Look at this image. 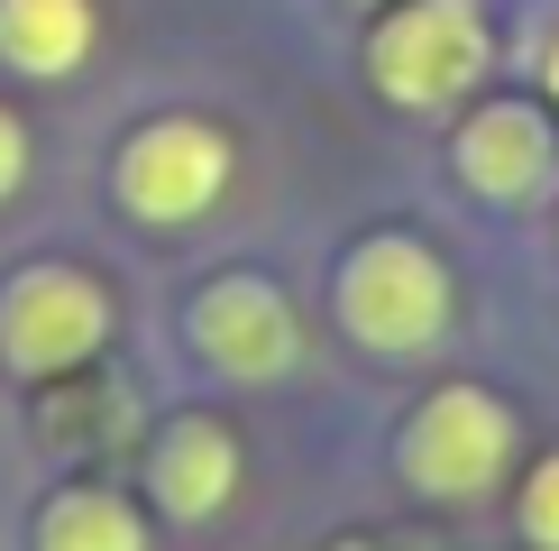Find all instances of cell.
I'll list each match as a JSON object with an SVG mask.
<instances>
[{
    "instance_id": "obj_1",
    "label": "cell",
    "mask_w": 559,
    "mask_h": 551,
    "mask_svg": "<svg viewBox=\"0 0 559 551\" xmlns=\"http://www.w3.org/2000/svg\"><path fill=\"white\" fill-rule=\"evenodd\" d=\"M331 321L367 359H423L459 321V267L440 258L431 230L377 221L331 258Z\"/></svg>"
},
{
    "instance_id": "obj_2",
    "label": "cell",
    "mask_w": 559,
    "mask_h": 551,
    "mask_svg": "<svg viewBox=\"0 0 559 551\" xmlns=\"http://www.w3.org/2000/svg\"><path fill=\"white\" fill-rule=\"evenodd\" d=\"M496 74V19L486 0H385L367 28V92L404 120L468 110V92Z\"/></svg>"
},
{
    "instance_id": "obj_3",
    "label": "cell",
    "mask_w": 559,
    "mask_h": 551,
    "mask_svg": "<svg viewBox=\"0 0 559 551\" xmlns=\"http://www.w3.org/2000/svg\"><path fill=\"white\" fill-rule=\"evenodd\" d=\"M523 459V413L477 377H450L431 386L423 405L394 423V478L431 505H477L514 478Z\"/></svg>"
},
{
    "instance_id": "obj_4",
    "label": "cell",
    "mask_w": 559,
    "mask_h": 551,
    "mask_svg": "<svg viewBox=\"0 0 559 551\" xmlns=\"http://www.w3.org/2000/svg\"><path fill=\"white\" fill-rule=\"evenodd\" d=\"M120 340V285L83 258H28L0 276V367L10 377H74Z\"/></svg>"
},
{
    "instance_id": "obj_5",
    "label": "cell",
    "mask_w": 559,
    "mask_h": 551,
    "mask_svg": "<svg viewBox=\"0 0 559 551\" xmlns=\"http://www.w3.org/2000/svg\"><path fill=\"white\" fill-rule=\"evenodd\" d=\"M229 175H239V138L212 110H147L120 148H110V202L138 230H193L221 212Z\"/></svg>"
},
{
    "instance_id": "obj_6",
    "label": "cell",
    "mask_w": 559,
    "mask_h": 551,
    "mask_svg": "<svg viewBox=\"0 0 559 551\" xmlns=\"http://www.w3.org/2000/svg\"><path fill=\"white\" fill-rule=\"evenodd\" d=\"M183 350L221 386H285L312 359V321L266 267H221L183 294Z\"/></svg>"
},
{
    "instance_id": "obj_7",
    "label": "cell",
    "mask_w": 559,
    "mask_h": 551,
    "mask_svg": "<svg viewBox=\"0 0 559 551\" xmlns=\"http://www.w3.org/2000/svg\"><path fill=\"white\" fill-rule=\"evenodd\" d=\"M450 184L486 212H523L559 184V110L532 92H486L450 120Z\"/></svg>"
},
{
    "instance_id": "obj_8",
    "label": "cell",
    "mask_w": 559,
    "mask_h": 551,
    "mask_svg": "<svg viewBox=\"0 0 559 551\" xmlns=\"http://www.w3.org/2000/svg\"><path fill=\"white\" fill-rule=\"evenodd\" d=\"M239 478H248V450L212 405H183L147 432V505L166 524H221L239 505Z\"/></svg>"
},
{
    "instance_id": "obj_9",
    "label": "cell",
    "mask_w": 559,
    "mask_h": 551,
    "mask_svg": "<svg viewBox=\"0 0 559 551\" xmlns=\"http://www.w3.org/2000/svg\"><path fill=\"white\" fill-rule=\"evenodd\" d=\"M102 46V0H0V65L19 83H74Z\"/></svg>"
},
{
    "instance_id": "obj_10",
    "label": "cell",
    "mask_w": 559,
    "mask_h": 551,
    "mask_svg": "<svg viewBox=\"0 0 559 551\" xmlns=\"http://www.w3.org/2000/svg\"><path fill=\"white\" fill-rule=\"evenodd\" d=\"M37 551H147V515L102 478H74L37 505Z\"/></svg>"
},
{
    "instance_id": "obj_11",
    "label": "cell",
    "mask_w": 559,
    "mask_h": 551,
    "mask_svg": "<svg viewBox=\"0 0 559 551\" xmlns=\"http://www.w3.org/2000/svg\"><path fill=\"white\" fill-rule=\"evenodd\" d=\"M514 534L532 551H559V450H542L523 469V488H514Z\"/></svg>"
},
{
    "instance_id": "obj_12",
    "label": "cell",
    "mask_w": 559,
    "mask_h": 551,
    "mask_svg": "<svg viewBox=\"0 0 559 551\" xmlns=\"http://www.w3.org/2000/svg\"><path fill=\"white\" fill-rule=\"evenodd\" d=\"M37 166V138H28V110L0 102V202H19V184Z\"/></svg>"
},
{
    "instance_id": "obj_13",
    "label": "cell",
    "mask_w": 559,
    "mask_h": 551,
    "mask_svg": "<svg viewBox=\"0 0 559 551\" xmlns=\"http://www.w3.org/2000/svg\"><path fill=\"white\" fill-rule=\"evenodd\" d=\"M532 92H542V102L559 110V10L542 19V28H532Z\"/></svg>"
},
{
    "instance_id": "obj_14",
    "label": "cell",
    "mask_w": 559,
    "mask_h": 551,
    "mask_svg": "<svg viewBox=\"0 0 559 551\" xmlns=\"http://www.w3.org/2000/svg\"><path fill=\"white\" fill-rule=\"evenodd\" d=\"M348 10H385V0H348Z\"/></svg>"
}]
</instances>
